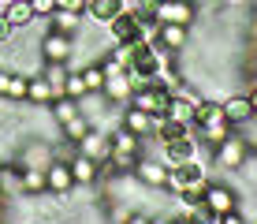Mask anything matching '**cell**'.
<instances>
[{
  "instance_id": "cell-1",
  "label": "cell",
  "mask_w": 257,
  "mask_h": 224,
  "mask_svg": "<svg viewBox=\"0 0 257 224\" xmlns=\"http://www.w3.org/2000/svg\"><path fill=\"white\" fill-rule=\"evenodd\" d=\"M149 19L157 23H175V26H190L198 19V4L194 0H157L149 8Z\"/></svg>"
},
{
  "instance_id": "cell-2",
  "label": "cell",
  "mask_w": 257,
  "mask_h": 224,
  "mask_svg": "<svg viewBox=\"0 0 257 224\" xmlns=\"http://www.w3.org/2000/svg\"><path fill=\"white\" fill-rule=\"evenodd\" d=\"M246 157H250V146H246L242 134H227L220 146H212V161H216L224 172H238Z\"/></svg>"
},
{
  "instance_id": "cell-3",
  "label": "cell",
  "mask_w": 257,
  "mask_h": 224,
  "mask_svg": "<svg viewBox=\"0 0 257 224\" xmlns=\"http://www.w3.org/2000/svg\"><path fill=\"white\" fill-rule=\"evenodd\" d=\"M127 105H135V109L142 112H149V116H168V105H172V90H164V86H157V83H149V86H142L131 94V101Z\"/></svg>"
},
{
  "instance_id": "cell-4",
  "label": "cell",
  "mask_w": 257,
  "mask_h": 224,
  "mask_svg": "<svg viewBox=\"0 0 257 224\" xmlns=\"http://www.w3.org/2000/svg\"><path fill=\"white\" fill-rule=\"evenodd\" d=\"M71 41H75V38H67V34L49 30V26H45V34H41V41H38V56L49 60V64H71V52H75Z\"/></svg>"
},
{
  "instance_id": "cell-5",
  "label": "cell",
  "mask_w": 257,
  "mask_h": 224,
  "mask_svg": "<svg viewBox=\"0 0 257 224\" xmlns=\"http://www.w3.org/2000/svg\"><path fill=\"white\" fill-rule=\"evenodd\" d=\"M135 179L142 187H149V191H168V165H164V157H146L142 154L138 165H135Z\"/></svg>"
},
{
  "instance_id": "cell-6",
  "label": "cell",
  "mask_w": 257,
  "mask_h": 224,
  "mask_svg": "<svg viewBox=\"0 0 257 224\" xmlns=\"http://www.w3.org/2000/svg\"><path fill=\"white\" fill-rule=\"evenodd\" d=\"M201 202H205L209 213L224 217V213H235V209H238V191H235V187H227V183H205Z\"/></svg>"
},
{
  "instance_id": "cell-7",
  "label": "cell",
  "mask_w": 257,
  "mask_h": 224,
  "mask_svg": "<svg viewBox=\"0 0 257 224\" xmlns=\"http://www.w3.org/2000/svg\"><path fill=\"white\" fill-rule=\"evenodd\" d=\"M52 161H56V154H52V142L49 138H30V142H23V150H19V168H49Z\"/></svg>"
},
{
  "instance_id": "cell-8",
  "label": "cell",
  "mask_w": 257,
  "mask_h": 224,
  "mask_svg": "<svg viewBox=\"0 0 257 224\" xmlns=\"http://www.w3.org/2000/svg\"><path fill=\"white\" fill-rule=\"evenodd\" d=\"M45 187H49V194H56L60 202H67L71 198V191H75V179H71V168H67V161H52V165L45 168Z\"/></svg>"
},
{
  "instance_id": "cell-9",
  "label": "cell",
  "mask_w": 257,
  "mask_h": 224,
  "mask_svg": "<svg viewBox=\"0 0 257 224\" xmlns=\"http://www.w3.org/2000/svg\"><path fill=\"white\" fill-rule=\"evenodd\" d=\"M161 120L164 116H149V112H142V109H135V105H123V127L127 131H135V134H142V138H157V127H161Z\"/></svg>"
},
{
  "instance_id": "cell-10",
  "label": "cell",
  "mask_w": 257,
  "mask_h": 224,
  "mask_svg": "<svg viewBox=\"0 0 257 224\" xmlns=\"http://www.w3.org/2000/svg\"><path fill=\"white\" fill-rule=\"evenodd\" d=\"M220 109H224V116H227V123H231V127H246V123L257 116L246 94H227V97H220Z\"/></svg>"
},
{
  "instance_id": "cell-11",
  "label": "cell",
  "mask_w": 257,
  "mask_h": 224,
  "mask_svg": "<svg viewBox=\"0 0 257 224\" xmlns=\"http://www.w3.org/2000/svg\"><path fill=\"white\" fill-rule=\"evenodd\" d=\"M67 168H71V179H75V187H93L97 179H101V165H97L93 157L78 154V150H75V157L67 161Z\"/></svg>"
},
{
  "instance_id": "cell-12",
  "label": "cell",
  "mask_w": 257,
  "mask_h": 224,
  "mask_svg": "<svg viewBox=\"0 0 257 224\" xmlns=\"http://www.w3.org/2000/svg\"><path fill=\"white\" fill-rule=\"evenodd\" d=\"M56 94H60V90L52 86L49 79L41 75V71H34V75H30V83H26V105H34V109H49Z\"/></svg>"
},
{
  "instance_id": "cell-13",
  "label": "cell",
  "mask_w": 257,
  "mask_h": 224,
  "mask_svg": "<svg viewBox=\"0 0 257 224\" xmlns=\"http://www.w3.org/2000/svg\"><path fill=\"white\" fill-rule=\"evenodd\" d=\"M161 49L168 52H183L190 45V26H175V23H161L157 26V38H153Z\"/></svg>"
},
{
  "instance_id": "cell-14",
  "label": "cell",
  "mask_w": 257,
  "mask_h": 224,
  "mask_svg": "<svg viewBox=\"0 0 257 224\" xmlns=\"http://www.w3.org/2000/svg\"><path fill=\"white\" fill-rule=\"evenodd\" d=\"M78 154H86V157H93L97 165H104L112 154V142H108V131H101V127H93L90 134H86L82 142H78Z\"/></svg>"
},
{
  "instance_id": "cell-15",
  "label": "cell",
  "mask_w": 257,
  "mask_h": 224,
  "mask_svg": "<svg viewBox=\"0 0 257 224\" xmlns=\"http://www.w3.org/2000/svg\"><path fill=\"white\" fill-rule=\"evenodd\" d=\"M45 23H49V30H60V34H67V38H75V34H82L86 15L82 12H64V8H56Z\"/></svg>"
},
{
  "instance_id": "cell-16",
  "label": "cell",
  "mask_w": 257,
  "mask_h": 224,
  "mask_svg": "<svg viewBox=\"0 0 257 224\" xmlns=\"http://www.w3.org/2000/svg\"><path fill=\"white\" fill-rule=\"evenodd\" d=\"M123 4L127 0H86V19L97 23V26H108L123 12Z\"/></svg>"
},
{
  "instance_id": "cell-17",
  "label": "cell",
  "mask_w": 257,
  "mask_h": 224,
  "mask_svg": "<svg viewBox=\"0 0 257 224\" xmlns=\"http://www.w3.org/2000/svg\"><path fill=\"white\" fill-rule=\"evenodd\" d=\"M4 15H8V23H12L15 30H26V26L38 23V19H34V12H30V0H8Z\"/></svg>"
},
{
  "instance_id": "cell-18",
  "label": "cell",
  "mask_w": 257,
  "mask_h": 224,
  "mask_svg": "<svg viewBox=\"0 0 257 224\" xmlns=\"http://www.w3.org/2000/svg\"><path fill=\"white\" fill-rule=\"evenodd\" d=\"M45 112H49V120H52V123H67V120H75V116L82 112V109H78V101H71V97L56 94V97H52V105H49Z\"/></svg>"
},
{
  "instance_id": "cell-19",
  "label": "cell",
  "mask_w": 257,
  "mask_h": 224,
  "mask_svg": "<svg viewBox=\"0 0 257 224\" xmlns=\"http://www.w3.org/2000/svg\"><path fill=\"white\" fill-rule=\"evenodd\" d=\"M90 131H93V123H90V120H86V116H82V112H78V116H75V120H67V123H60V134H64V138H67V142H75V146H78V142H82V138H86V134H90Z\"/></svg>"
},
{
  "instance_id": "cell-20",
  "label": "cell",
  "mask_w": 257,
  "mask_h": 224,
  "mask_svg": "<svg viewBox=\"0 0 257 224\" xmlns=\"http://www.w3.org/2000/svg\"><path fill=\"white\" fill-rule=\"evenodd\" d=\"M82 83H86V94H101V90H104V67H101V60H93V64L82 67Z\"/></svg>"
},
{
  "instance_id": "cell-21",
  "label": "cell",
  "mask_w": 257,
  "mask_h": 224,
  "mask_svg": "<svg viewBox=\"0 0 257 224\" xmlns=\"http://www.w3.org/2000/svg\"><path fill=\"white\" fill-rule=\"evenodd\" d=\"M60 94L71 97V101H82L86 97V83H82V71H67L64 86H60Z\"/></svg>"
},
{
  "instance_id": "cell-22",
  "label": "cell",
  "mask_w": 257,
  "mask_h": 224,
  "mask_svg": "<svg viewBox=\"0 0 257 224\" xmlns=\"http://www.w3.org/2000/svg\"><path fill=\"white\" fill-rule=\"evenodd\" d=\"M26 83H30V75L12 71V83H8V97H4V101H23L26 105Z\"/></svg>"
},
{
  "instance_id": "cell-23",
  "label": "cell",
  "mask_w": 257,
  "mask_h": 224,
  "mask_svg": "<svg viewBox=\"0 0 257 224\" xmlns=\"http://www.w3.org/2000/svg\"><path fill=\"white\" fill-rule=\"evenodd\" d=\"M38 71H41V75H45L49 83L60 90V86H64V79H67V71H71V64H49V60H41V67H38Z\"/></svg>"
},
{
  "instance_id": "cell-24",
  "label": "cell",
  "mask_w": 257,
  "mask_h": 224,
  "mask_svg": "<svg viewBox=\"0 0 257 224\" xmlns=\"http://www.w3.org/2000/svg\"><path fill=\"white\" fill-rule=\"evenodd\" d=\"M30 12H34V19L38 23H45L52 12H56V0H30Z\"/></svg>"
},
{
  "instance_id": "cell-25",
  "label": "cell",
  "mask_w": 257,
  "mask_h": 224,
  "mask_svg": "<svg viewBox=\"0 0 257 224\" xmlns=\"http://www.w3.org/2000/svg\"><path fill=\"white\" fill-rule=\"evenodd\" d=\"M15 34H19V30H15V26H12V23H8V15H4V12H0V45H8V41H12V38H15Z\"/></svg>"
},
{
  "instance_id": "cell-26",
  "label": "cell",
  "mask_w": 257,
  "mask_h": 224,
  "mask_svg": "<svg viewBox=\"0 0 257 224\" xmlns=\"http://www.w3.org/2000/svg\"><path fill=\"white\" fill-rule=\"evenodd\" d=\"M12 71H15V67L0 64V101H4V97H8V83H12Z\"/></svg>"
},
{
  "instance_id": "cell-27",
  "label": "cell",
  "mask_w": 257,
  "mask_h": 224,
  "mask_svg": "<svg viewBox=\"0 0 257 224\" xmlns=\"http://www.w3.org/2000/svg\"><path fill=\"white\" fill-rule=\"evenodd\" d=\"M149 220H153V213H149V209H142V213L135 209V213H131V217L123 220V224H149Z\"/></svg>"
},
{
  "instance_id": "cell-28",
  "label": "cell",
  "mask_w": 257,
  "mask_h": 224,
  "mask_svg": "<svg viewBox=\"0 0 257 224\" xmlns=\"http://www.w3.org/2000/svg\"><path fill=\"white\" fill-rule=\"evenodd\" d=\"M216 224H246V217H242V213H224V217H216Z\"/></svg>"
},
{
  "instance_id": "cell-29",
  "label": "cell",
  "mask_w": 257,
  "mask_h": 224,
  "mask_svg": "<svg viewBox=\"0 0 257 224\" xmlns=\"http://www.w3.org/2000/svg\"><path fill=\"white\" fill-rule=\"evenodd\" d=\"M172 224H198V220H194L190 213H179V217H175V213H172Z\"/></svg>"
},
{
  "instance_id": "cell-30",
  "label": "cell",
  "mask_w": 257,
  "mask_h": 224,
  "mask_svg": "<svg viewBox=\"0 0 257 224\" xmlns=\"http://www.w3.org/2000/svg\"><path fill=\"white\" fill-rule=\"evenodd\" d=\"M149 224H172V217H164V213H153V220Z\"/></svg>"
},
{
  "instance_id": "cell-31",
  "label": "cell",
  "mask_w": 257,
  "mask_h": 224,
  "mask_svg": "<svg viewBox=\"0 0 257 224\" xmlns=\"http://www.w3.org/2000/svg\"><path fill=\"white\" fill-rule=\"evenodd\" d=\"M246 97H250V105H253V112H257V86H253V90H250Z\"/></svg>"
},
{
  "instance_id": "cell-32",
  "label": "cell",
  "mask_w": 257,
  "mask_h": 224,
  "mask_svg": "<svg viewBox=\"0 0 257 224\" xmlns=\"http://www.w3.org/2000/svg\"><path fill=\"white\" fill-rule=\"evenodd\" d=\"M4 4H8V0H0V12H4Z\"/></svg>"
},
{
  "instance_id": "cell-33",
  "label": "cell",
  "mask_w": 257,
  "mask_h": 224,
  "mask_svg": "<svg viewBox=\"0 0 257 224\" xmlns=\"http://www.w3.org/2000/svg\"><path fill=\"white\" fill-rule=\"evenodd\" d=\"M0 168H4V161H0Z\"/></svg>"
},
{
  "instance_id": "cell-34",
  "label": "cell",
  "mask_w": 257,
  "mask_h": 224,
  "mask_svg": "<svg viewBox=\"0 0 257 224\" xmlns=\"http://www.w3.org/2000/svg\"><path fill=\"white\" fill-rule=\"evenodd\" d=\"M227 4H231V0H227Z\"/></svg>"
}]
</instances>
